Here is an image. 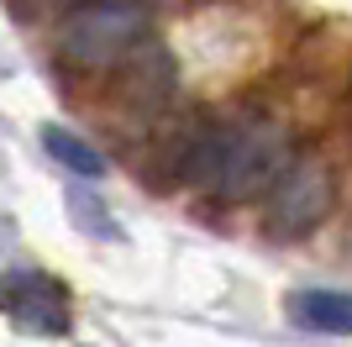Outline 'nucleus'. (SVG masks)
I'll return each mask as SVG.
<instances>
[{
    "instance_id": "nucleus-7",
    "label": "nucleus",
    "mask_w": 352,
    "mask_h": 347,
    "mask_svg": "<svg viewBox=\"0 0 352 347\" xmlns=\"http://www.w3.org/2000/svg\"><path fill=\"white\" fill-rule=\"evenodd\" d=\"M47 6H79V0H47Z\"/></svg>"
},
{
    "instance_id": "nucleus-2",
    "label": "nucleus",
    "mask_w": 352,
    "mask_h": 347,
    "mask_svg": "<svg viewBox=\"0 0 352 347\" xmlns=\"http://www.w3.org/2000/svg\"><path fill=\"white\" fill-rule=\"evenodd\" d=\"M294 163V147L284 137V127L274 121H242V127H221V158L210 195L221 205H242L258 200L263 189L279 185V174Z\"/></svg>"
},
{
    "instance_id": "nucleus-3",
    "label": "nucleus",
    "mask_w": 352,
    "mask_h": 347,
    "mask_svg": "<svg viewBox=\"0 0 352 347\" xmlns=\"http://www.w3.org/2000/svg\"><path fill=\"white\" fill-rule=\"evenodd\" d=\"M331 211V169L316 158H294L274 185L268 200V231L274 237H305L310 227H321V216Z\"/></svg>"
},
{
    "instance_id": "nucleus-6",
    "label": "nucleus",
    "mask_w": 352,
    "mask_h": 347,
    "mask_svg": "<svg viewBox=\"0 0 352 347\" xmlns=\"http://www.w3.org/2000/svg\"><path fill=\"white\" fill-rule=\"evenodd\" d=\"M43 147H47V153H53L69 174H79V179H100V174H105V158H100V153H95L85 137L63 132V127H47V132H43Z\"/></svg>"
},
{
    "instance_id": "nucleus-5",
    "label": "nucleus",
    "mask_w": 352,
    "mask_h": 347,
    "mask_svg": "<svg viewBox=\"0 0 352 347\" xmlns=\"http://www.w3.org/2000/svg\"><path fill=\"white\" fill-rule=\"evenodd\" d=\"M289 316L310 332H347L352 337V295L342 289H300L289 300Z\"/></svg>"
},
{
    "instance_id": "nucleus-1",
    "label": "nucleus",
    "mask_w": 352,
    "mask_h": 347,
    "mask_svg": "<svg viewBox=\"0 0 352 347\" xmlns=\"http://www.w3.org/2000/svg\"><path fill=\"white\" fill-rule=\"evenodd\" d=\"M153 37L147 0H79L58 21V58L74 69H126Z\"/></svg>"
},
{
    "instance_id": "nucleus-4",
    "label": "nucleus",
    "mask_w": 352,
    "mask_h": 347,
    "mask_svg": "<svg viewBox=\"0 0 352 347\" xmlns=\"http://www.w3.org/2000/svg\"><path fill=\"white\" fill-rule=\"evenodd\" d=\"M6 311L21 332H37V337H58L69 332V295H63L58 279L47 274H16L6 279Z\"/></svg>"
}]
</instances>
